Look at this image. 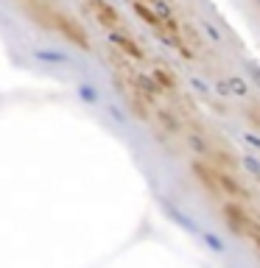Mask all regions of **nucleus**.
<instances>
[{"label": "nucleus", "mask_w": 260, "mask_h": 268, "mask_svg": "<svg viewBox=\"0 0 260 268\" xmlns=\"http://www.w3.org/2000/svg\"><path fill=\"white\" fill-rule=\"evenodd\" d=\"M42 20L48 22V26H53V28H59V31L64 34L67 39H73L79 47H90V42H87V37H84V31H81L79 26H76L70 17H64V14H59V11H53V9H45L42 11Z\"/></svg>", "instance_id": "f257e3e1"}, {"label": "nucleus", "mask_w": 260, "mask_h": 268, "mask_svg": "<svg viewBox=\"0 0 260 268\" xmlns=\"http://www.w3.org/2000/svg\"><path fill=\"white\" fill-rule=\"evenodd\" d=\"M87 9H90L92 17H96V20L101 22L104 28H109V31L121 26V17H117V11L112 9L106 0H87Z\"/></svg>", "instance_id": "f03ea898"}, {"label": "nucleus", "mask_w": 260, "mask_h": 268, "mask_svg": "<svg viewBox=\"0 0 260 268\" xmlns=\"http://www.w3.org/2000/svg\"><path fill=\"white\" fill-rule=\"evenodd\" d=\"M109 39H112V45H115L117 51H123L126 56H132V59H143V47H137V42H132V39H129L126 34H121V31H115V28H112Z\"/></svg>", "instance_id": "7ed1b4c3"}, {"label": "nucleus", "mask_w": 260, "mask_h": 268, "mask_svg": "<svg viewBox=\"0 0 260 268\" xmlns=\"http://www.w3.org/2000/svg\"><path fill=\"white\" fill-rule=\"evenodd\" d=\"M154 81L162 89H176V79L168 73V70H162V67H154Z\"/></svg>", "instance_id": "20e7f679"}, {"label": "nucleus", "mask_w": 260, "mask_h": 268, "mask_svg": "<svg viewBox=\"0 0 260 268\" xmlns=\"http://www.w3.org/2000/svg\"><path fill=\"white\" fill-rule=\"evenodd\" d=\"M216 179H218V184H221V187H224V190H229V193H235V196H246V193H244V190H241V187H238V184H235V182H232V179H227V176H216Z\"/></svg>", "instance_id": "39448f33"}, {"label": "nucleus", "mask_w": 260, "mask_h": 268, "mask_svg": "<svg viewBox=\"0 0 260 268\" xmlns=\"http://www.w3.org/2000/svg\"><path fill=\"white\" fill-rule=\"evenodd\" d=\"M227 84H229V92H235V95H246V84H244V79H229Z\"/></svg>", "instance_id": "423d86ee"}, {"label": "nucleus", "mask_w": 260, "mask_h": 268, "mask_svg": "<svg viewBox=\"0 0 260 268\" xmlns=\"http://www.w3.org/2000/svg\"><path fill=\"white\" fill-rule=\"evenodd\" d=\"M191 145H193V148H196V151H202V154H204V151H207V145H204V142H202V140H199V137H196V134H191Z\"/></svg>", "instance_id": "0eeeda50"}, {"label": "nucleus", "mask_w": 260, "mask_h": 268, "mask_svg": "<svg viewBox=\"0 0 260 268\" xmlns=\"http://www.w3.org/2000/svg\"><path fill=\"white\" fill-rule=\"evenodd\" d=\"M244 162H246V168H249V170H252V174H255V176H260V165L255 162V159H249V157H246V159H244Z\"/></svg>", "instance_id": "6e6552de"}, {"label": "nucleus", "mask_w": 260, "mask_h": 268, "mask_svg": "<svg viewBox=\"0 0 260 268\" xmlns=\"http://www.w3.org/2000/svg\"><path fill=\"white\" fill-rule=\"evenodd\" d=\"M207 243H210L212 249H216V252H221V249H224V246H221V240H218V237H212V235H207Z\"/></svg>", "instance_id": "1a4fd4ad"}, {"label": "nucleus", "mask_w": 260, "mask_h": 268, "mask_svg": "<svg viewBox=\"0 0 260 268\" xmlns=\"http://www.w3.org/2000/svg\"><path fill=\"white\" fill-rule=\"evenodd\" d=\"M246 140H249V142H252V145H257V148H260V140H257V137H252V134H246Z\"/></svg>", "instance_id": "9d476101"}, {"label": "nucleus", "mask_w": 260, "mask_h": 268, "mask_svg": "<svg viewBox=\"0 0 260 268\" xmlns=\"http://www.w3.org/2000/svg\"><path fill=\"white\" fill-rule=\"evenodd\" d=\"M252 73H255V79H260V67H252Z\"/></svg>", "instance_id": "9b49d317"}]
</instances>
